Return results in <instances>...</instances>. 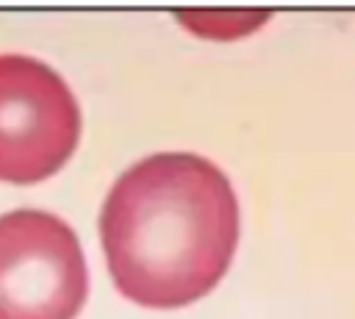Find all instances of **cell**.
Returning a JSON list of instances; mask_svg holds the SVG:
<instances>
[{"instance_id": "cell-1", "label": "cell", "mask_w": 355, "mask_h": 319, "mask_svg": "<svg viewBox=\"0 0 355 319\" xmlns=\"http://www.w3.org/2000/svg\"><path fill=\"white\" fill-rule=\"evenodd\" d=\"M100 241L122 297L144 308H183L225 277L239 244V200L205 155L155 153L111 186Z\"/></svg>"}, {"instance_id": "cell-2", "label": "cell", "mask_w": 355, "mask_h": 319, "mask_svg": "<svg viewBox=\"0 0 355 319\" xmlns=\"http://www.w3.org/2000/svg\"><path fill=\"white\" fill-rule=\"evenodd\" d=\"M89 272L75 230L47 211L0 216V319H75Z\"/></svg>"}, {"instance_id": "cell-3", "label": "cell", "mask_w": 355, "mask_h": 319, "mask_svg": "<svg viewBox=\"0 0 355 319\" xmlns=\"http://www.w3.org/2000/svg\"><path fill=\"white\" fill-rule=\"evenodd\" d=\"M80 139V108L67 80L31 55H0V180L55 175Z\"/></svg>"}, {"instance_id": "cell-4", "label": "cell", "mask_w": 355, "mask_h": 319, "mask_svg": "<svg viewBox=\"0 0 355 319\" xmlns=\"http://www.w3.org/2000/svg\"><path fill=\"white\" fill-rule=\"evenodd\" d=\"M178 19L208 39H239L250 31H255L263 19H269V11H180Z\"/></svg>"}]
</instances>
